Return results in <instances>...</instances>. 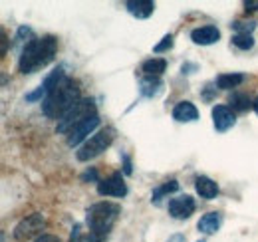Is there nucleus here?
Here are the masks:
<instances>
[{
  "label": "nucleus",
  "mask_w": 258,
  "mask_h": 242,
  "mask_svg": "<svg viewBox=\"0 0 258 242\" xmlns=\"http://www.w3.org/2000/svg\"><path fill=\"white\" fill-rule=\"evenodd\" d=\"M232 44L238 48V50H250L254 46V38L250 34H234L232 36Z\"/></svg>",
  "instance_id": "nucleus-23"
},
{
  "label": "nucleus",
  "mask_w": 258,
  "mask_h": 242,
  "mask_svg": "<svg viewBox=\"0 0 258 242\" xmlns=\"http://www.w3.org/2000/svg\"><path fill=\"white\" fill-rule=\"evenodd\" d=\"M97 125H99V117H97V115L90 117V119L84 121V123H80L74 131L68 133V145H70V147H78L82 141L88 139L90 133H94V129H96Z\"/></svg>",
  "instance_id": "nucleus-10"
},
{
  "label": "nucleus",
  "mask_w": 258,
  "mask_h": 242,
  "mask_svg": "<svg viewBox=\"0 0 258 242\" xmlns=\"http://www.w3.org/2000/svg\"><path fill=\"white\" fill-rule=\"evenodd\" d=\"M113 137H115V131H113L111 127L99 129L97 133H94V135L80 147V151L76 153V155H78V161L86 163V161H90V159H96L97 155H101V153L113 143Z\"/></svg>",
  "instance_id": "nucleus-5"
},
{
  "label": "nucleus",
  "mask_w": 258,
  "mask_h": 242,
  "mask_svg": "<svg viewBox=\"0 0 258 242\" xmlns=\"http://www.w3.org/2000/svg\"><path fill=\"white\" fill-rule=\"evenodd\" d=\"M195 189L207 201H211V199H215L219 195V185L213 181V179H209V177H203V175L195 179Z\"/></svg>",
  "instance_id": "nucleus-15"
},
{
  "label": "nucleus",
  "mask_w": 258,
  "mask_h": 242,
  "mask_svg": "<svg viewBox=\"0 0 258 242\" xmlns=\"http://www.w3.org/2000/svg\"><path fill=\"white\" fill-rule=\"evenodd\" d=\"M219 38H221V32L217 26H201V28H195L191 32V40H193L195 44H199V46H211V44H215V42H219Z\"/></svg>",
  "instance_id": "nucleus-12"
},
{
  "label": "nucleus",
  "mask_w": 258,
  "mask_h": 242,
  "mask_svg": "<svg viewBox=\"0 0 258 242\" xmlns=\"http://www.w3.org/2000/svg\"><path fill=\"white\" fill-rule=\"evenodd\" d=\"M97 115L96 113V103H94V99H80L68 113H66L62 119L58 121V133H70V131H74L80 123H84V121H88L90 117H94Z\"/></svg>",
  "instance_id": "nucleus-4"
},
{
  "label": "nucleus",
  "mask_w": 258,
  "mask_h": 242,
  "mask_svg": "<svg viewBox=\"0 0 258 242\" xmlns=\"http://www.w3.org/2000/svg\"><path fill=\"white\" fill-rule=\"evenodd\" d=\"M171 46H173V36H171V34H167L161 42L155 46V52H157V54H159V52H165V50H169Z\"/></svg>",
  "instance_id": "nucleus-25"
},
{
  "label": "nucleus",
  "mask_w": 258,
  "mask_h": 242,
  "mask_svg": "<svg viewBox=\"0 0 258 242\" xmlns=\"http://www.w3.org/2000/svg\"><path fill=\"white\" fill-rule=\"evenodd\" d=\"M82 179H84V181H88V179H97V173L94 171V169H92V171H88V173H86Z\"/></svg>",
  "instance_id": "nucleus-29"
},
{
  "label": "nucleus",
  "mask_w": 258,
  "mask_h": 242,
  "mask_svg": "<svg viewBox=\"0 0 258 242\" xmlns=\"http://www.w3.org/2000/svg\"><path fill=\"white\" fill-rule=\"evenodd\" d=\"M70 242H101V238L97 236L96 232H92L90 228H88V230H82V226H80V224H76Z\"/></svg>",
  "instance_id": "nucleus-20"
},
{
  "label": "nucleus",
  "mask_w": 258,
  "mask_h": 242,
  "mask_svg": "<svg viewBox=\"0 0 258 242\" xmlns=\"http://www.w3.org/2000/svg\"><path fill=\"white\" fill-rule=\"evenodd\" d=\"M97 193L101 197H125L127 185L123 183L121 173H111L107 179L97 181Z\"/></svg>",
  "instance_id": "nucleus-7"
},
{
  "label": "nucleus",
  "mask_w": 258,
  "mask_h": 242,
  "mask_svg": "<svg viewBox=\"0 0 258 242\" xmlns=\"http://www.w3.org/2000/svg\"><path fill=\"white\" fill-rule=\"evenodd\" d=\"M232 28L236 30V34H250V32L256 28V22H244V20H238V22H234L232 24Z\"/></svg>",
  "instance_id": "nucleus-24"
},
{
  "label": "nucleus",
  "mask_w": 258,
  "mask_h": 242,
  "mask_svg": "<svg viewBox=\"0 0 258 242\" xmlns=\"http://www.w3.org/2000/svg\"><path fill=\"white\" fill-rule=\"evenodd\" d=\"M252 107H254V111L258 113V97L254 99V101H252Z\"/></svg>",
  "instance_id": "nucleus-31"
},
{
  "label": "nucleus",
  "mask_w": 258,
  "mask_h": 242,
  "mask_svg": "<svg viewBox=\"0 0 258 242\" xmlns=\"http://www.w3.org/2000/svg\"><path fill=\"white\" fill-rule=\"evenodd\" d=\"M244 6H246V10H258V0H246Z\"/></svg>",
  "instance_id": "nucleus-27"
},
{
  "label": "nucleus",
  "mask_w": 258,
  "mask_h": 242,
  "mask_svg": "<svg viewBox=\"0 0 258 242\" xmlns=\"http://www.w3.org/2000/svg\"><path fill=\"white\" fill-rule=\"evenodd\" d=\"M179 189V183L175 181V179H171V181H167L165 185H161L159 189H155L153 191V197H151V203H155V205H159L161 203V199L165 195H169V193H175Z\"/></svg>",
  "instance_id": "nucleus-21"
},
{
  "label": "nucleus",
  "mask_w": 258,
  "mask_h": 242,
  "mask_svg": "<svg viewBox=\"0 0 258 242\" xmlns=\"http://www.w3.org/2000/svg\"><path fill=\"white\" fill-rule=\"evenodd\" d=\"M193 212H195V199L189 197V195H183V197H177V199H171L169 201V214L173 218L185 220Z\"/></svg>",
  "instance_id": "nucleus-9"
},
{
  "label": "nucleus",
  "mask_w": 258,
  "mask_h": 242,
  "mask_svg": "<svg viewBox=\"0 0 258 242\" xmlns=\"http://www.w3.org/2000/svg\"><path fill=\"white\" fill-rule=\"evenodd\" d=\"M80 99V84L72 78H64L42 101V111L46 117L60 121Z\"/></svg>",
  "instance_id": "nucleus-1"
},
{
  "label": "nucleus",
  "mask_w": 258,
  "mask_h": 242,
  "mask_svg": "<svg viewBox=\"0 0 258 242\" xmlns=\"http://www.w3.org/2000/svg\"><path fill=\"white\" fill-rule=\"evenodd\" d=\"M44 226H46V218L40 212H34V214L22 218L16 224V228H14V240L18 242L30 240V238H34L36 234H40L44 230Z\"/></svg>",
  "instance_id": "nucleus-6"
},
{
  "label": "nucleus",
  "mask_w": 258,
  "mask_h": 242,
  "mask_svg": "<svg viewBox=\"0 0 258 242\" xmlns=\"http://www.w3.org/2000/svg\"><path fill=\"white\" fill-rule=\"evenodd\" d=\"M228 103H230V107L234 109V111H246L252 103H250V97L246 95V93H232L230 95V99H228Z\"/></svg>",
  "instance_id": "nucleus-22"
},
{
  "label": "nucleus",
  "mask_w": 258,
  "mask_h": 242,
  "mask_svg": "<svg viewBox=\"0 0 258 242\" xmlns=\"http://www.w3.org/2000/svg\"><path fill=\"white\" fill-rule=\"evenodd\" d=\"M199 242H205V240H199Z\"/></svg>",
  "instance_id": "nucleus-32"
},
{
  "label": "nucleus",
  "mask_w": 258,
  "mask_h": 242,
  "mask_svg": "<svg viewBox=\"0 0 258 242\" xmlns=\"http://www.w3.org/2000/svg\"><path fill=\"white\" fill-rule=\"evenodd\" d=\"M119 212H121V207L115 205V203H107V201L96 203L86 212V224L92 232H96L97 236L103 240L109 234V230L113 228Z\"/></svg>",
  "instance_id": "nucleus-3"
},
{
  "label": "nucleus",
  "mask_w": 258,
  "mask_h": 242,
  "mask_svg": "<svg viewBox=\"0 0 258 242\" xmlns=\"http://www.w3.org/2000/svg\"><path fill=\"white\" fill-rule=\"evenodd\" d=\"M56 52H58V40L54 36L34 38L24 46V50L20 54L18 68L22 74H34L54 60Z\"/></svg>",
  "instance_id": "nucleus-2"
},
{
  "label": "nucleus",
  "mask_w": 258,
  "mask_h": 242,
  "mask_svg": "<svg viewBox=\"0 0 258 242\" xmlns=\"http://www.w3.org/2000/svg\"><path fill=\"white\" fill-rule=\"evenodd\" d=\"M64 78H66L64 68H56V70H52V72H50V76L44 80V84H42L36 91L28 93V95H26V99H28V101H38V99H42V101H44V99H46V95L54 90V88H56Z\"/></svg>",
  "instance_id": "nucleus-8"
},
{
  "label": "nucleus",
  "mask_w": 258,
  "mask_h": 242,
  "mask_svg": "<svg viewBox=\"0 0 258 242\" xmlns=\"http://www.w3.org/2000/svg\"><path fill=\"white\" fill-rule=\"evenodd\" d=\"M242 82H244L242 74H221L217 80V86L221 90H232V88H238Z\"/></svg>",
  "instance_id": "nucleus-19"
},
{
  "label": "nucleus",
  "mask_w": 258,
  "mask_h": 242,
  "mask_svg": "<svg viewBox=\"0 0 258 242\" xmlns=\"http://www.w3.org/2000/svg\"><path fill=\"white\" fill-rule=\"evenodd\" d=\"M197 226H199V230L203 234H213L221 226V214L219 212H207L205 216H201V220H199Z\"/></svg>",
  "instance_id": "nucleus-16"
},
{
  "label": "nucleus",
  "mask_w": 258,
  "mask_h": 242,
  "mask_svg": "<svg viewBox=\"0 0 258 242\" xmlns=\"http://www.w3.org/2000/svg\"><path fill=\"white\" fill-rule=\"evenodd\" d=\"M169 242H185V236L183 234H175V236H171Z\"/></svg>",
  "instance_id": "nucleus-30"
},
{
  "label": "nucleus",
  "mask_w": 258,
  "mask_h": 242,
  "mask_svg": "<svg viewBox=\"0 0 258 242\" xmlns=\"http://www.w3.org/2000/svg\"><path fill=\"white\" fill-rule=\"evenodd\" d=\"M165 68H167V62L163 60V58H149V60L143 62V66H141L143 74L151 76V78H159L165 72Z\"/></svg>",
  "instance_id": "nucleus-17"
},
{
  "label": "nucleus",
  "mask_w": 258,
  "mask_h": 242,
  "mask_svg": "<svg viewBox=\"0 0 258 242\" xmlns=\"http://www.w3.org/2000/svg\"><path fill=\"white\" fill-rule=\"evenodd\" d=\"M36 242H62V240L58 236H54V234H42Z\"/></svg>",
  "instance_id": "nucleus-26"
},
{
  "label": "nucleus",
  "mask_w": 258,
  "mask_h": 242,
  "mask_svg": "<svg viewBox=\"0 0 258 242\" xmlns=\"http://www.w3.org/2000/svg\"><path fill=\"white\" fill-rule=\"evenodd\" d=\"M173 119L181 121V123H189V121L199 119V111L191 101H179L173 107Z\"/></svg>",
  "instance_id": "nucleus-13"
},
{
  "label": "nucleus",
  "mask_w": 258,
  "mask_h": 242,
  "mask_svg": "<svg viewBox=\"0 0 258 242\" xmlns=\"http://www.w3.org/2000/svg\"><path fill=\"white\" fill-rule=\"evenodd\" d=\"M123 161H125V165H123V171H125V175H131V163H129L127 155H123Z\"/></svg>",
  "instance_id": "nucleus-28"
},
{
  "label": "nucleus",
  "mask_w": 258,
  "mask_h": 242,
  "mask_svg": "<svg viewBox=\"0 0 258 242\" xmlns=\"http://www.w3.org/2000/svg\"><path fill=\"white\" fill-rule=\"evenodd\" d=\"M141 93L145 95V97H153V95H157L159 91H161V78H151V76H145L143 80H141Z\"/></svg>",
  "instance_id": "nucleus-18"
},
{
  "label": "nucleus",
  "mask_w": 258,
  "mask_h": 242,
  "mask_svg": "<svg viewBox=\"0 0 258 242\" xmlns=\"http://www.w3.org/2000/svg\"><path fill=\"white\" fill-rule=\"evenodd\" d=\"M234 123H236V117L230 111V107H226V105H215L213 107V125H215L217 131L225 133Z\"/></svg>",
  "instance_id": "nucleus-11"
},
{
  "label": "nucleus",
  "mask_w": 258,
  "mask_h": 242,
  "mask_svg": "<svg viewBox=\"0 0 258 242\" xmlns=\"http://www.w3.org/2000/svg\"><path fill=\"white\" fill-rule=\"evenodd\" d=\"M127 12L135 18H149L155 10V2L151 0H129L127 4Z\"/></svg>",
  "instance_id": "nucleus-14"
}]
</instances>
